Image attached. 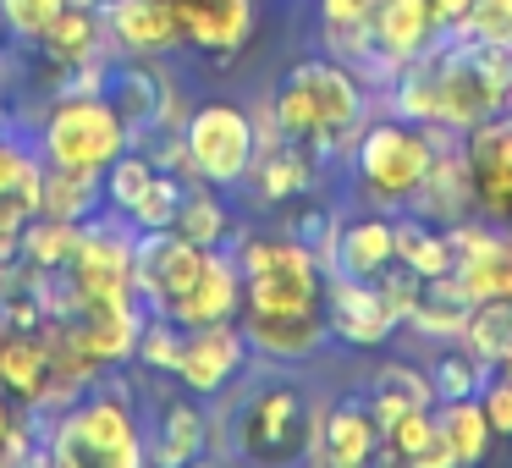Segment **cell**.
I'll return each instance as SVG.
<instances>
[{"label":"cell","mask_w":512,"mask_h":468,"mask_svg":"<svg viewBox=\"0 0 512 468\" xmlns=\"http://www.w3.org/2000/svg\"><path fill=\"white\" fill-rule=\"evenodd\" d=\"M100 45H105V17L94 12L89 0H67L61 17L45 28V39H39V50H45L56 67H94Z\"/></svg>","instance_id":"cb8c5ba5"},{"label":"cell","mask_w":512,"mask_h":468,"mask_svg":"<svg viewBox=\"0 0 512 468\" xmlns=\"http://www.w3.org/2000/svg\"><path fill=\"white\" fill-rule=\"evenodd\" d=\"M243 320V336L248 347H254V358H265V364H309V358H320L325 347H331V325H325V303L320 309H292V314H254L243 309L237 314Z\"/></svg>","instance_id":"5bb4252c"},{"label":"cell","mask_w":512,"mask_h":468,"mask_svg":"<svg viewBox=\"0 0 512 468\" xmlns=\"http://www.w3.org/2000/svg\"><path fill=\"white\" fill-rule=\"evenodd\" d=\"M452 34L479 45H512V0H468V12L452 23Z\"/></svg>","instance_id":"e575fe53"},{"label":"cell","mask_w":512,"mask_h":468,"mask_svg":"<svg viewBox=\"0 0 512 468\" xmlns=\"http://www.w3.org/2000/svg\"><path fill=\"white\" fill-rule=\"evenodd\" d=\"M430 12H435V23H441V28H452L457 17L468 12V0H430Z\"/></svg>","instance_id":"ab89813d"},{"label":"cell","mask_w":512,"mask_h":468,"mask_svg":"<svg viewBox=\"0 0 512 468\" xmlns=\"http://www.w3.org/2000/svg\"><path fill=\"white\" fill-rule=\"evenodd\" d=\"M496 369H501V375H512V342H507V353H501V364H496Z\"/></svg>","instance_id":"60d3db41"},{"label":"cell","mask_w":512,"mask_h":468,"mask_svg":"<svg viewBox=\"0 0 512 468\" xmlns=\"http://www.w3.org/2000/svg\"><path fill=\"white\" fill-rule=\"evenodd\" d=\"M171 226H177L188 243H199V248H221L226 237L237 232L232 210L221 204V188H210V182H199V177H193V188L182 193V210H177V221H171Z\"/></svg>","instance_id":"f1b7e54d"},{"label":"cell","mask_w":512,"mask_h":468,"mask_svg":"<svg viewBox=\"0 0 512 468\" xmlns=\"http://www.w3.org/2000/svg\"><path fill=\"white\" fill-rule=\"evenodd\" d=\"M177 347H182V325L166 320V314H149L144 331H138V364L171 375V364H177Z\"/></svg>","instance_id":"8d00e7d4"},{"label":"cell","mask_w":512,"mask_h":468,"mask_svg":"<svg viewBox=\"0 0 512 468\" xmlns=\"http://www.w3.org/2000/svg\"><path fill=\"white\" fill-rule=\"evenodd\" d=\"M67 0H0V28L17 39V45H39L45 28L61 17Z\"/></svg>","instance_id":"d590c367"},{"label":"cell","mask_w":512,"mask_h":468,"mask_svg":"<svg viewBox=\"0 0 512 468\" xmlns=\"http://www.w3.org/2000/svg\"><path fill=\"white\" fill-rule=\"evenodd\" d=\"M45 452L61 468H138L149 457L138 397L127 386H89L56 413Z\"/></svg>","instance_id":"7a4b0ae2"},{"label":"cell","mask_w":512,"mask_h":468,"mask_svg":"<svg viewBox=\"0 0 512 468\" xmlns=\"http://www.w3.org/2000/svg\"><path fill=\"white\" fill-rule=\"evenodd\" d=\"M325 325H331V342L353 347V353H380L397 342L402 314L391 309V298L375 281L325 276Z\"/></svg>","instance_id":"8fae6325"},{"label":"cell","mask_w":512,"mask_h":468,"mask_svg":"<svg viewBox=\"0 0 512 468\" xmlns=\"http://www.w3.org/2000/svg\"><path fill=\"white\" fill-rule=\"evenodd\" d=\"M0 386L6 397L34 408L50 386V342L45 331H17V325H0Z\"/></svg>","instance_id":"7402d4cb"},{"label":"cell","mask_w":512,"mask_h":468,"mask_svg":"<svg viewBox=\"0 0 512 468\" xmlns=\"http://www.w3.org/2000/svg\"><path fill=\"white\" fill-rule=\"evenodd\" d=\"M237 314H243V270H237V259L226 254V248H210L199 281L188 287V298L177 303V314H171V320L188 331V325L237 320Z\"/></svg>","instance_id":"d6986e66"},{"label":"cell","mask_w":512,"mask_h":468,"mask_svg":"<svg viewBox=\"0 0 512 468\" xmlns=\"http://www.w3.org/2000/svg\"><path fill=\"white\" fill-rule=\"evenodd\" d=\"M479 408H485L490 430L512 441V375H501V369H496V375L485 380V391H479Z\"/></svg>","instance_id":"74e56055"},{"label":"cell","mask_w":512,"mask_h":468,"mask_svg":"<svg viewBox=\"0 0 512 468\" xmlns=\"http://www.w3.org/2000/svg\"><path fill=\"white\" fill-rule=\"evenodd\" d=\"M309 457L314 463H331V468H358L369 457H380V419L364 391H342V397L320 402Z\"/></svg>","instance_id":"7c38bea8"},{"label":"cell","mask_w":512,"mask_h":468,"mask_svg":"<svg viewBox=\"0 0 512 468\" xmlns=\"http://www.w3.org/2000/svg\"><path fill=\"white\" fill-rule=\"evenodd\" d=\"M375 0H320V23H364Z\"/></svg>","instance_id":"f35d334b"},{"label":"cell","mask_w":512,"mask_h":468,"mask_svg":"<svg viewBox=\"0 0 512 468\" xmlns=\"http://www.w3.org/2000/svg\"><path fill=\"white\" fill-rule=\"evenodd\" d=\"M435 160V138L430 122H402V116H380L364 122L347 149V171H353V188L364 193L380 210H408L419 182L430 177Z\"/></svg>","instance_id":"3957f363"},{"label":"cell","mask_w":512,"mask_h":468,"mask_svg":"<svg viewBox=\"0 0 512 468\" xmlns=\"http://www.w3.org/2000/svg\"><path fill=\"white\" fill-rule=\"evenodd\" d=\"M424 347H430V353H424V375H430L435 402L479 397V391H485V380L496 375V364H490V358H479L463 336H452V342H424Z\"/></svg>","instance_id":"603a6c76"},{"label":"cell","mask_w":512,"mask_h":468,"mask_svg":"<svg viewBox=\"0 0 512 468\" xmlns=\"http://www.w3.org/2000/svg\"><path fill=\"white\" fill-rule=\"evenodd\" d=\"M221 397H226L221 413L210 419V435H221L215 452L248 457V463H298V457H309L320 397L298 375H287V364H276L259 380L237 375Z\"/></svg>","instance_id":"6da1fadb"},{"label":"cell","mask_w":512,"mask_h":468,"mask_svg":"<svg viewBox=\"0 0 512 468\" xmlns=\"http://www.w3.org/2000/svg\"><path fill=\"white\" fill-rule=\"evenodd\" d=\"M463 342L474 347L479 358L501 364V353H507V342H512V298H479L474 314H468V325H463Z\"/></svg>","instance_id":"d6a6232c"},{"label":"cell","mask_w":512,"mask_h":468,"mask_svg":"<svg viewBox=\"0 0 512 468\" xmlns=\"http://www.w3.org/2000/svg\"><path fill=\"white\" fill-rule=\"evenodd\" d=\"M435 424H441V441L452 452V463H479L496 441L479 397H452V402H435Z\"/></svg>","instance_id":"83f0119b"},{"label":"cell","mask_w":512,"mask_h":468,"mask_svg":"<svg viewBox=\"0 0 512 468\" xmlns=\"http://www.w3.org/2000/svg\"><path fill=\"white\" fill-rule=\"evenodd\" d=\"M133 243L138 232L122 215H89L83 221V243L67 265V287H72V309L83 303H127L138 298L133 287Z\"/></svg>","instance_id":"52a82bcc"},{"label":"cell","mask_w":512,"mask_h":468,"mask_svg":"<svg viewBox=\"0 0 512 468\" xmlns=\"http://www.w3.org/2000/svg\"><path fill=\"white\" fill-rule=\"evenodd\" d=\"M243 270V309L254 314H292V309H320L325 303V265L320 254L287 232H237L232 248Z\"/></svg>","instance_id":"5b68a950"},{"label":"cell","mask_w":512,"mask_h":468,"mask_svg":"<svg viewBox=\"0 0 512 468\" xmlns=\"http://www.w3.org/2000/svg\"><path fill=\"white\" fill-rule=\"evenodd\" d=\"M34 149L50 171H72V177L100 182L105 171L133 149V122H127L105 94H61V100L50 105L45 127H39Z\"/></svg>","instance_id":"277c9868"},{"label":"cell","mask_w":512,"mask_h":468,"mask_svg":"<svg viewBox=\"0 0 512 468\" xmlns=\"http://www.w3.org/2000/svg\"><path fill=\"white\" fill-rule=\"evenodd\" d=\"M468 314H474V292L463 287L457 270H446V276H430L419 287V298H413L402 331L419 336V342H452V336H463Z\"/></svg>","instance_id":"ffe728a7"},{"label":"cell","mask_w":512,"mask_h":468,"mask_svg":"<svg viewBox=\"0 0 512 468\" xmlns=\"http://www.w3.org/2000/svg\"><path fill=\"white\" fill-rule=\"evenodd\" d=\"M182 155H188V177L210 188H243L259 160V122L237 100H204L182 122Z\"/></svg>","instance_id":"8992f818"},{"label":"cell","mask_w":512,"mask_h":468,"mask_svg":"<svg viewBox=\"0 0 512 468\" xmlns=\"http://www.w3.org/2000/svg\"><path fill=\"white\" fill-rule=\"evenodd\" d=\"M254 0H177L182 45L204 50L215 61H232L254 39Z\"/></svg>","instance_id":"2e32d148"},{"label":"cell","mask_w":512,"mask_h":468,"mask_svg":"<svg viewBox=\"0 0 512 468\" xmlns=\"http://www.w3.org/2000/svg\"><path fill=\"white\" fill-rule=\"evenodd\" d=\"M105 34L133 56H166L182 45L177 0H105Z\"/></svg>","instance_id":"ac0fdd59"},{"label":"cell","mask_w":512,"mask_h":468,"mask_svg":"<svg viewBox=\"0 0 512 468\" xmlns=\"http://www.w3.org/2000/svg\"><path fill=\"white\" fill-rule=\"evenodd\" d=\"M364 28H369V56L358 67V78H369V83H391L413 56H424L446 34L435 23L430 0H375V12L364 17Z\"/></svg>","instance_id":"9c48e42d"},{"label":"cell","mask_w":512,"mask_h":468,"mask_svg":"<svg viewBox=\"0 0 512 468\" xmlns=\"http://www.w3.org/2000/svg\"><path fill=\"white\" fill-rule=\"evenodd\" d=\"M281 232L287 237H298L309 254H320V265L331 259V248H336V232H342V204H325V199H292V210L281 215Z\"/></svg>","instance_id":"4dcf8cb0"},{"label":"cell","mask_w":512,"mask_h":468,"mask_svg":"<svg viewBox=\"0 0 512 468\" xmlns=\"http://www.w3.org/2000/svg\"><path fill=\"white\" fill-rule=\"evenodd\" d=\"M0 133H6V116H0Z\"/></svg>","instance_id":"b9f144b4"},{"label":"cell","mask_w":512,"mask_h":468,"mask_svg":"<svg viewBox=\"0 0 512 468\" xmlns=\"http://www.w3.org/2000/svg\"><path fill=\"white\" fill-rule=\"evenodd\" d=\"M380 452L408 463V468H452V452H446V441H441L435 408L402 413L397 424H386V430H380Z\"/></svg>","instance_id":"4316f807"},{"label":"cell","mask_w":512,"mask_h":468,"mask_svg":"<svg viewBox=\"0 0 512 468\" xmlns=\"http://www.w3.org/2000/svg\"><path fill=\"white\" fill-rule=\"evenodd\" d=\"M34 215H61V221H89L100 215V182L72 177V171H50L39 177V210Z\"/></svg>","instance_id":"f546056e"},{"label":"cell","mask_w":512,"mask_h":468,"mask_svg":"<svg viewBox=\"0 0 512 468\" xmlns=\"http://www.w3.org/2000/svg\"><path fill=\"white\" fill-rule=\"evenodd\" d=\"M144 446H149L155 463H193V457H204L210 452V413H204V397H193V391H182L177 380H171V386L160 391L155 413H149Z\"/></svg>","instance_id":"9a60e30c"},{"label":"cell","mask_w":512,"mask_h":468,"mask_svg":"<svg viewBox=\"0 0 512 468\" xmlns=\"http://www.w3.org/2000/svg\"><path fill=\"white\" fill-rule=\"evenodd\" d=\"M391 265H397V226H391V215H380V210L342 215V232H336V248L325 259V276L375 281Z\"/></svg>","instance_id":"e0dca14e"},{"label":"cell","mask_w":512,"mask_h":468,"mask_svg":"<svg viewBox=\"0 0 512 468\" xmlns=\"http://www.w3.org/2000/svg\"><path fill=\"white\" fill-rule=\"evenodd\" d=\"M463 155H468V177H474V210L512 226V111L463 133Z\"/></svg>","instance_id":"4fadbf2b"},{"label":"cell","mask_w":512,"mask_h":468,"mask_svg":"<svg viewBox=\"0 0 512 468\" xmlns=\"http://www.w3.org/2000/svg\"><path fill=\"white\" fill-rule=\"evenodd\" d=\"M364 397H369V408H375L380 430H386V424H397L402 413L435 408L430 375H424V364H413V358H380V364L369 369Z\"/></svg>","instance_id":"44dd1931"},{"label":"cell","mask_w":512,"mask_h":468,"mask_svg":"<svg viewBox=\"0 0 512 468\" xmlns=\"http://www.w3.org/2000/svg\"><path fill=\"white\" fill-rule=\"evenodd\" d=\"M254 347L243 336V320H210V325H188L177 347V364H171V380L193 397H221L237 375L248 369Z\"/></svg>","instance_id":"30bf717a"},{"label":"cell","mask_w":512,"mask_h":468,"mask_svg":"<svg viewBox=\"0 0 512 468\" xmlns=\"http://www.w3.org/2000/svg\"><path fill=\"white\" fill-rule=\"evenodd\" d=\"M391 226H397V265H408L413 276L430 281V276H446L457 265L441 221H430L419 210H402V215H391Z\"/></svg>","instance_id":"484cf974"},{"label":"cell","mask_w":512,"mask_h":468,"mask_svg":"<svg viewBox=\"0 0 512 468\" xmlns=\"http://www.w3.org/2000/svg\"><path fill=\"white\" fill-rule=\"evenodd\" d=\"M210 248L188 243L177 226H160V232H138L133 243V287H138V303L149 314H177V303L188 298V287L199 281Z\"/></svg>","instance_id":"ba28073f"},{"label":"cell","mask_w":512,"mask_h":468,"mask_svg":"<svg viewBox=\"0 0 512 468\" xmlns=\"http://www.w3.org/2000/svg\"><path fill=\"white\" fill-rule=\"evenodd\" d=\"M78 243H83V221H61V215H28L23 232H17V254L39 276H67Z\"/></svg>","instance_id":"d4e9b609"},{"label":"cell","mask_w":512,"mask_h":468,"mask_svg":"<svg viewBox=\"0 0 512 468\" xmlns=\"http://www.w3.org/2000/svg\"><path fill=\"white\" fill-rule=\"evenodd\" d=\"M182 193H188V182H182L177 171H155L149 188L138 193V204L127 210V226H133V232H160V226H171L182 210Z\"/></svg>","instance_id":"836d02e7"},{"label":"cell","mask_w":512,"mask_h":468,"mask_svg":"<svg viewBox=\"0 0 512 468\" xmlns=\"http://www.w3.org/2000/svg\"><path fill=\"white\" fill-rule=\"evenodd\" d=\"M39 177H45L39 149L0 133V199H17V204H28V210H39Z\"/></svg>","instance_id":"1f68e13d"}]
</instances>
